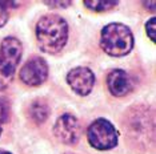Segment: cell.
<instances>
[{"mask_svg": "<svg viewBox=\"0 0 156 154\" xmlns=\"http://www.w3.org/2000/svg\"><path fill=\"white\" fill-rule=\"evenodd\" d=\"M36 38L40 49L55 55L64 48L68 38L67 22L59 15H45L36 24Z\"/></svg>", "mask_w": 156, "mask_h": 154, "instance_id": "6da1fadb", "label": "cell"}, {"mask_svg": "<svg viewBox=\"0 0 156 154\" xmlns=\"http://www.w3.org/2000/svg\"><path fill=\"white\" fill-rule=\"evenodd\" d=\"M100 45L107 55L122 57L128 55L133 48V35L124 24L111 23L101 29Z\"/></svg>", "mask_w": 156, "mask_h": 154, "instance_id": "7a4b0ae2", "label": "cell"}, {"mask_svg": "<svg viewBox=\"0 0 156 154\" xmlns=\"http://www.w3.org/2000/svg\"><path fill=\"white\" fill-rule=\"evenodd\" d=\"M23 53L22 43L16 37H5L0 45V90L11 84Z\"/></svg>", "mask_w": 156, "mask_h": 154, "instance_id": "3957f363", "label": "cell"}, {"mask_svg": "<svg viewBox=\"0 0 156 154\" xmlns=\"http://www.w3.org/2000/svg\"><path fill=\"white\" fill-rule=\"evenodd\" d=\"M87 138L92 148L98 150H109L118 145V130L105 118H98L90 125Z\"/></svg>", "mask_w": 156, "mask_h": 154, "instance_id": "277c9868", "label": "cell"}, {"mask_svg": "<svg viewBox=\"0 0 156 154\" xmlns=\"http://www.w3.org/2000/svg\"><path fill=\"white\" fill-rule=\"evenodd\" d=\"M20 80L28 86L41 85L48 77V65L40 56H34L28 59L27 62L20 69Z\"/></svg>", "mask_w": 156, "mask_h": 154, "instance_id": "5b68a950", "label": "cell"}, {"mask_svg": "<svg viewBox=\"0 0 156 154\" xmlns=\"http://www.w3.org/2000/svg\"><path fill=\"white\" fill-rule=\"evenodd\" d=\"M54 133L56 138L63 143L73 145L80 137V124L77 118L72 114H63L58 118L54 126Z\"/></svg>", "mask_w": 156, "mask_h": 154, "instance_id": "8992f818", "label": "cell"}, {"mask_svg": "<svg viewBox=\"0 0 156 154\" xmlns=\"http://www.w3.org/2000/svg\"><path fill=\"white\" fill-rule=\"evenodd\" d=\"M67 82L73 92H76L80 96H87L91 93L95 85V75L91 69L86 66H77L68 72Z\"/></svg>", "mask_w": 156, "mask_h": 154, "instance_id": "52a82bcc", "label": "cell"}, {"mask_svg": "<svg viewBox=\"0 0 156 154\" xmlns=\"http://www.w3.org/2000/svg\"><path fill=\"white\" fill-rule=\"evenodd\" d=\"M107 86L113 96L123 97L132 90L133 84H132V79L126 71L113 69L107 76Z\"/></svg>", "mask_w": 156, "mask_h": 154, "instance_id": "ba28073f", "label": "cell"}, {"mask_svg": "<svg viewBox=\"0 0 156 154\" xmlns=\"http://www.w3.org/2000/svg\"><path fill=\"white\" fill-rule=\"evenodd\" d=\"M49 114V109H48V105L44 102L43 100H36L31 104L30 106V116L31 118L37 122V124H41L48 118Z\"/></svg>", "mask_w": 156, "mask_h": 154, "instance_id": "9c48e42d", "label": "cell"}, {"mask_svg": "<svg viewBox=\"0 0 156 154\" xmlns=\"http://www.w3.org/2000/svg\"><path fill=\"white\" fill-rule=\"evenodd\" d=\"M84 5L87 7V8L92 9V11H96V12H104V11H108V9H112L113 7L118 5V2H101V0H87V2H84Z\"/></svg>", "mask_w": 156, "mask_h": 154, "instance_id": "30bf717a", "label": "cell"}, {"mask_svg": "<svg viewBox=\"0 0 156 154\" xmlns=\"http://www.w3.org/2000/svg\"><path fill=\"white\" fill-rule=\"evenodd\" d=\"M16 3L11 2H0V27H4L9 17V8L16 7Z\"/></svg>", "mask_w": 156, "mask_h": 154, "instance_id": "8fae6325", "label": "cell"}, {"mask_svg": "<svg viewBox=\"0 0 156 154\" xmlns=\"http://www.w3.org/2000/svg\"><path fill=\"white\" fill-rule=\"evenodd\" d=\"M145 31H147V35L152 40V43H156V19H155V16L151 17V19L145 23Z\"/></svg>", "mask_w": 156, "mask_h": 154, "instance_id": "7c38bea8", "label": "cell"}, {"mask_svg": "<svg viewBox=\"0 0 156 154\" xmlns=\"http://www.w3.org/2000/svg\"><path fill=\"white\" fill-rule=\"evenodd\" d=\"M8 118V105L3 99H0V126Z\"/></svg>", "mask_w": 156, "mask_h": 154, "instance_id": "4fadbf2b", "label": "cell"}, {"mask_svg": "<svg viewBox=\"0 0 156 154\" xmlns=\"http://www.w3.org/2000/svg\"><path fill=\"white\" fill-rule=\"evenodd\" d=\"M44 4L51 8H66L71 5V2H45Z\"/></svg>", "mask_w": 156, "mask_h": 154, "instance_id": "5bb4252c", "label": "cell"}, {"mask_svg": "<svg viewBox=\"0 0 156 154\" xmlns=\"http://www.w3.org/2000/svg\"><path fill=\"white\" fill-rule=\"evenodd\" d=\"M155 5H156V2H150V3L144 2V7L150 9L151 12H155Z\"/></svg>", "mask_w": 156, "mask_h": 154, "instance_id": "9a60e30c", "label": "cell"}, {"mask_svg": "<svg viewBox=\"0 0 156 154\" xmlns=\"http://www.w3.org/2000/svg\"><path fill=\"white\" fill-rule=\"evenodd\" d=\"M0 154H11L9 152H5V150H0Z\"/></svg>", "mask_w": 156, "mask_h": 154, "instance_id": "2e32d148", "label": "cell"}, {"mask_svg": "<svg viewBox=\"0 0 156 154\" xmlns=\"http://www.w3.org/2000/svg\"><path fill=\"white\" fill-rule=\"evenodd\" d=\"M0 136H2V126H0Z\"/></svg>", "mask_w": 156, "mask_h": 154, "instance_id": "e0dca14e", "label": "cell"}]
</instances>
